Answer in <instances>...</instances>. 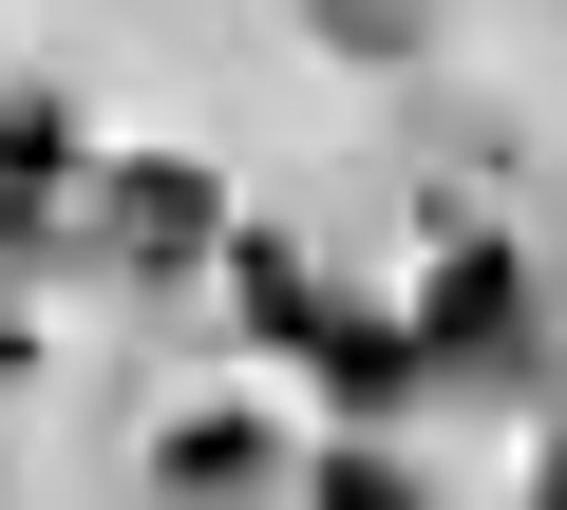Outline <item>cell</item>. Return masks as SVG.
Listing matches in <instances>:
<instances>
[{
  "mask_svg": "<svg viewBox=\"0 0 567 510\" xmlns=\"http://www.w3.org/2000/svg\"><path fill=\"white\" fill-rule=\"evenodd\" d=\"M171 491H265V435H246V416H189V435H171Z\"/></svg>",
  "mask_w": 567,
  "mask_h": 510,
  "instance_id": "8992f818",
  "label": "cell"
},
{
  "mask_svg": "<svg viewBox=\"0 0 567 510\" xmlns=\"http://www.w3.org/2000/svg\"><path fill=\"white\" fill-rule=\"evenodd\" d=\"M303 510H416V472H398V454H322V491H303Z\"/></svg>",
  "mask_w": 567,
  "mask_h": 510,
  "instance_id": "52a82bcc",
  "label": "cell"
},
{
  "mask_svg": "<svg viewBox=\"0 0 567 510\" xmlns=\"http://www.w3.org/2000/svg\"><path fill=\"white\" fill-rule=\"evenodd\" d=\"M416 341H435V378H511V341H529L511 246H435V303H416Z\"/></svg>",
  "mask_w": 567,
  "mask_h": 510,
  "instance_id": "6da1fadb",
  "label": "cell"
},
{
  "mask_svg": "<svg viewBox=\"0 0 567 510\" xmlns=\"http://www.w3.org/2000/svg\"><path fill=\"white\" fill-rule=\"evenodd\" d=\"M20 246H39V189H0V266H20Z\"/></svg>",
  "mask_w": 567,
  "mask_h": 510,
  "instance_id": "ba28073f",
  "label": "cell"
},
{
  "mask_svg": "<svg viewBox=\"0 0 567 510\" xmlns=\"http://www.w3.org/2000/svg\"><path fill=\"white\" fill-rule=\"evenodd\" d=\"M529 510H567V454H548V491H529Z\"/></svg>",
  "mask_w": 567,
  "mask_h": 510,
  "instance_id": "9c48e42d",
  "label": "cell"
},
{
  "mask_svg": "<svg viewBox=\"0 0 567 510\" xmlns=\"http://www.w3.org/2000/svg\"><path fill=\"white\" fill-rule=\"evenodd\" d=\"M0 189H76V114L58 95H0Z\"/></svg>",
  "mask_w": 567,
  "mask_h": 510,
  "instance_id": "5b68a950",
  "label": "cell"
},
{
  "mask_svg": "<svg viewBox=\"0 0 567 510\" xmlns=\"http://www.w3.org/2000/svg\"><path fill=\"white\" fill-rule=\"evenodd\" d=\"M303 360H322V397H341V416H416V397H435V341H416V322H379V303H341Z\"/></svg>",
  "mask_w": 567,
  "mask_h": 510,
  "instance_id": "7a4b0ae2",
  "label": "cell"
},
{
  "mask_svg": "<svg viewBox=\"0 0 567 510\" xmlns=\"http://www.w3.org/2000/svg\"><path fill=\"white\" fill-rule=\"evenodd\" d=\"M114 227H133V266H189L227 208H208V170H114Z\"/></svg>",
  "mask_w": 567,
  "mask_h": 510,
  "instance_id": "3957f363",
  "label": "cell"
},
{
  "mask_svg": "<svg viewBox=\"0 0 567 510\" xmlns=\"http://www.w3.org/2000/svg\"><path fill=\"white\" fill-rule=\"evenodd\" d=\"M227 303H246V341H322V322H341L303 266H284V246H227Z\"/></svg>",
  "mask_w": 567,
  "mask_h": 510,
  "instance_id": "277c9868",
  "label": "cell"
}]
</instances>
